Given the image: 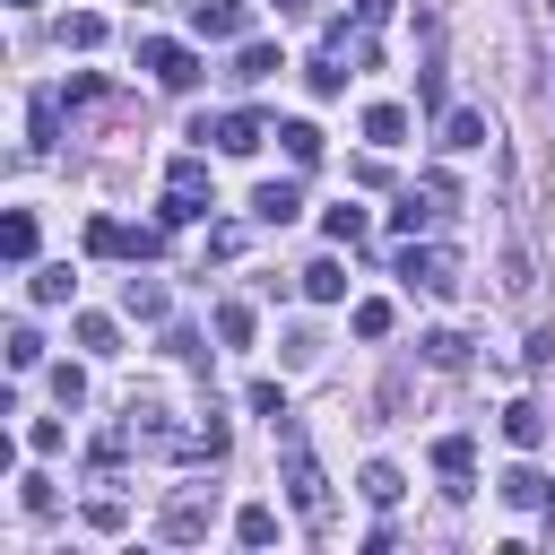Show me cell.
<instances>
[{
    "instance_id": "1",
    "label": "cell",
    "mask_w": 555,
    "mask_h": 555,
    "mask_svg": "<svg viewBox=\"0 0 555 555\" xmlns=\"http://www.w3.org/2000/svg\"><path fill=\"white\" fill-rule=\"evenodd\" d=\"M269 434H278V460H286V503H295V520H304V529H330V477H321V460H312L304 425H295V416H278Z\"/></svg>"
},
{
    "instance_id": "2",
    "label": "cell",
    "mask_w": 555,
    "mask_h": 555,
    "mask_svg": "<svg viewBox=\"0 0 555 555\" xmlns=\"http://www.w3.org/2000/svg\"><path fill=\"white\" fill-rule=\"evenodd\" d=\"M139 69H147L165 95H191V87H199V52L173 43V35H147V43H139Z\"/></svg>"
},
{
    "instance_id": "3",
    "label": "cell",
    "mask_w": 555,
    "mask_h": 555,
    "mask_svg": "<svg viewBox=\"0 0 555 555\" xmlns=\"http://www.w3.org/2000/svg\"><path fill=\"white\" fill-rule=\"evenodd\" d=\"M208 520H217V494H208V486H182V494L156 512V538H165V546H199Z\"/></svg>"
},
{
    "instance_id": "4",
    "label": "cell",
    "mask_w": 555,
    "mask_h": 555,
    "mask_svg": "<svg viewBox=\"0 0 555 555\" xmlns=\"http://www.w3.org/2000/svg\"><path fill=\"white\" fill-rule=\"evenodd\" d=\"M399 278L425 286V295H460V260H451L442 243H416V234H408V251H399Z\"/></svg>"
},
{
    "instance_id": "5",
    "label": "cell",
    "mask_w": 555,
    "mask_h": 555,
    "mask_svg": "<svg viewBox=\"0 0 555 555\" xmlns=\"http://www.w3.org/2000/svg\"><path fill=\"white\" fill-rule=\"evenodd\" d=\"M434 477H442L451 503H468V494H477V442H468V434H442V442H434Z\"/></svg>"
},
{
    "instance_id": "6",
    "label": "cell",
    "mask_w": 555,
    "mask_h": 555,
    "mask_svg": "<svg viewBox=\"0 0 555 555\" xmlns=\"http://www.w3.org/2000/svg\"><path fill=\"white\" fill-rule=\"evenodd\" d=\"M191 26H199L208 43H243V35H251V9H243V0H191Z\"/></svg>"
},
{
    "instance_id": "7",
    "label": "cell",
    "mask_w": 555,
    "mask_h": 555,
    "mask_svg": "<svg viewBox=\"0 0 555 555\" xmlns=\"http://www.w3.org/2000/svg\"><path fill=\"white\" fill-rule=\"evenodd\" d=\"M199 139H217V147H225V156H260V139H278V130H269V121H260V113H225V121H217V130H208V121H199Z\"/></svg>"
},
{
    "instance_id": "8",
    "label": "cell",
    "mask_w": 555,
    "mask_h": 555,
    "mask_svg": "<svg viewBox=\"0 0 555 555\" xmlns=\"http://www.w3.org/2000/svg\"><path fill=\"white\" fill-rule=\"evenodd\" d=\"M434 130H442V147H451V156H460V147H486V139H494V121H486L477 104H451V113H442Z\"/></svg>"
},
{
    "instance_id": "9",
    "label": "cell",
    "mask_w": 555,
    "mask_h": 555,
    "mask_svg": "<svg viewBox=\"0 0 555 555\" xmlns=\"http://www.w3.org/2000/svg\"><path fill=\"white\" fill-rule=\"evenodd\" d=\"M408 121H416L408 104H364V121H356V130H364L373 147H399V139H408Z\"/></svg>"
},
{
    "instance_id": "10",
    "label": "cell",
    "mask_w": 555,
    "mask_h": 555,
    "mask_svg": "<svg viewBox=\"0 0 555 555\" xmlns=\"http://www.w3.org/2000/svg\"><path fill=\"white\" fill-rule=\"evenodd\" d=\"M503 304H520V312H538V269H529V251H520V243L503 251Z\"/></svg>"
},
{
    "instance_id": "11",
    "label": "cell",
    "mask_w": 555,
    "mask_h": 555,
    "mask_svg": "<svg viewBox=\"0 0 555 555\" xmlns=\"http://www.w3.org/2000/svg\"><path fill=\"white\" fill-rule=\"evenodd\" d=\"M278 69H286V61H278V43H243L225 78H234V87H260V78H278Z\"/></svg>"
},
{
    "instance_id": "12",
    "label": "cell",
    "mask_w": 555,
    "mask_h": 555,
    "mask_svg": "<svg viewBox=\"0 0 555 555\" xmlns=\"http://www.w3.org/2000/svg\"><path fill=\"white\" fill-rule=\"evenodd\" d=\"M295 208H304V191H295V182H260V191H251V217H260V225H286Z\"/></svg>"
},
{
    "instance_id": "13",
    "label": "cell",
    "mask_w": 555,
    "mask_h": 555,
    "mask_svg": "<svg viewBox=\"0 0 555 555\" xmlns=\"http://www.w3.org/2000/svg\"><path fill=\"white\" fill-rule=\"evenodd\" d=\"M416 356H425L434 373H460V364H468V338H460V330H425V338H416Z\"/></svg>"
},
{
    "instance_id": "14",
    "label": "cell",
    "mask_w": 555,
    "mask_h": 555,
    "mask_svg": "<svg viewBox=\"0 0 555 555\" xmlns=\"http://www.w3.org/2000/svg\"><path fill=\"white\" fill-rule=\"evenodd\" d=\"M503 434H512L520 451H538V442H546V408H538V399H512V408H503Z\"/></svg>"
},
{
    "instance_id": "15",
    "label": "cell",
    "mask_w": 555,
    "mask_h": 555,
    "mask_svg": "<svg viewBox=\"0 0 555 555\" xmlns=\"http://www.w3.org/2000/svg\"><path fill=\"white\" fill-rule=\"evenodd\" d=\"M173 460H225V416L208 408V416H199V425L182 434V451H173Z\"/></svg>"
},
{
    "instance_id": "16",
    "label": "cell",
    "mask_w": 555,
    "mask_h": 555,
    "mask_svg": "<svg viewBox=\"0 0 555 555\" xmlns=\"http://www.w3.org/2000/svg\"><path fill=\"white\" fill-rule=\"evenodd\" d=\"M356 494H364V503H373V512H390V503H399V494H408V477H399V468H390V460H373V468H364V477H356Z\"/></svg>"
},
{
    "instance_id": "17",
    "label": "cell",
    "mask_w": 555,
    "mask_h": 555,
    "mask_svg": "<svg viewBox=\"0 0 555 555\" xmlns=\"http://www.w3.org/2000/svg\"><path fill=\"white\" fill-rule=\"evenodd\" d=\"M52 139H61V95H35V104H26V147L43 156Z\"/></svg>"
},
{
    "instance_id": "18",
    "label": "cell",
    "mask_w": 555,
    "mask_h": 555,
    "mask_svg": "<svg viewBox=\"0 0 555 555\" xmlns=\"http://www.w3.org/2000/svg\"><path fill=\"white\" fill-rule=\"evenodd\" d=\"M295 286H304L312 304H338V295H347V269H338V260H312V269H295Z\"/></svg>"
},
{
    "instance_id": "19",
    "label": "cell",
    "mask_w": 555,
    "mask_h": 555,
    "mask_svg": "<svg viewBox=\"0 0 555 555\" xmlns=\"http://www.w3.org/2000/svg\"><path fill=\"white\" fill-rule=\"evenodd\" d=\"M69 338H78L87 356H121V330H113L104 312H78V321H69Z\"/></svg>"
},
{
    "instance_id": "20",
    "label": "cell",
    "mask_w": 555,
    "mask_h": 555,
    "mask_svg": "<svg viewBox=\"0 0 555 555\" xmlns=\"http://www.w3.org/2000/svg\"><path fill=\"white\" fill-rule=\"evenodd\" d=\"M278 139H286V156H295V165H321V147H330V139H321V121H278Z\"/></svg>"
},
{
    "instance_id": "21",
    "label": "cell",
    "mask_w": 555,
    "mask_h": 555,
    "mask_svg": "<svg viewBox=\"0 0 555 555\" xmlns=\"http://www.w3.org/2000/svg\"><path fill=\"white\" fill-rule=\"evenodd\" d=\"M321 234L356 251V243H364V208H356V199H338V208H321Z\"/></svg>"
},
{
    "instance_id": "22",
    "label": "cell",
    "mask_w": 555,
    "mask_h": 555,
    "mask_svg": "<svg viewBox=\"0 0 555 555\" xmlns=\"http://www.w3.org/2000/svg\"><path fill=\"white\" fill-rule=\"evenodd\" d=\"M87 251H95V260H130V225H121V217H95V225H87Z\"/></svg>"
},
{
    "instance_id": "23",
    "label": "cell",
    "mask_w": 555,
    "mask_h": 555,
    "mask_svg": "<svg viewBox=\"0 0 555 555\" xmlns=\"http://www.w3.org/2000/svg\"><path fill=\"white\" fill-rule=\"evenodd\" d=\"M121 312L156 321V312H165V278H121Z\"/></svg>"
},
{
    "instance_id": "24",
    "label": "cell",
    "mask_w": 555,
    "mask_h": 555,
    "mask_svg": "<svg viewBox=\"0 0 555 555\" xmlns=\"http://www.w3.org/2000/svg\"><path fill=\"white\" fill-rule=\"evenodd\" d=\"M494 494H503L512 512H529V503H546V477H538V468H503V486H494Z\"/></svg>"
},
{
    "instance_id": "25",
    "label": "cell",
    "mask_w": 555,
    "mask_h": 555,
    "mask_svg": "<svg viewBox=\"0 0 555 555\" xmlns=\"http://www.w3.org/2000/svg\"><path fill=\"white\" fill-rule=\"evenodd\" d=\"M234 538H243V546H278V512H269V503H243V512H234Z\"/></svg>"
},
{
    "instance_id": "26",
    "label": "cell",
    "mask_w": 555,
    "mask_h": 555,
    "mask_svg": "<svg viewBox=\"0 0 555 555\" xmlns=\"http://www.w3.org/2000/svg\"><path fill=\"white\" fill-rule=\"evenodd\" d=\"M165 191H182V199H208V165H199V156H173V165H165Z\"/></svg>"
},
{
    "instance_id": "27",
    "label": "cell",
    "mask_w": 555,
    "mask_h": 555,
    "mask_svg": "<svg viewBox=\"0 0 555 555\" xmlns=\"http://www.w3.org/2000/svg\"><path fill=\"white\" fill-rule=\"evenodd\" d=\"M251 330H260L251 304H217V338H225V347H251Z\"/></svg>"
},
{
    "instance_id": "28",
    "label": "cell",
    "mask_w": 555,
    "mask_h": 555,
    "mask_svg": "<svg viewBox=\"0 0 555 555\" xmlns=\"http://www.w3.org/2000/svg\"><path fill=\"white\" fill-rule=\"evenodd\" d=\"M304 87H312L321 104H330V95H347V69H338V52H321V61L304 69Z\"/></svg>"
},
{
    "instance_id": "29",
    "label": "cell",
    "mask_w": 555,
    "mask_h": 555,
    "mask_svg": "<svg viewBox=\"0 0 555 555\" xmlns=\"http://www.w3.org/2000/svg\"><path fill=\"white\" fill-rule=\"evenodd\" d=\"M347 321H356V338H390V321H399V312H390L382 295H364V304H356Z\"/></svg>"
},
{
    "instance_id": "30",
    "label": "cell",
    "mask_w": 555,
    "mask_h": 555,
    "mask_svg": "<svg viewBox=\"0 0 555 555\" xmlns=\"http://www.w3.org/2000/svg\"><path fill=\"white\" fill-rule=\"evenodd\" d=\"M17 503H26L35 520H52V512H61V486H52V477H17Z\"/></svg>"
},
{
    "instance_id": "31",
    "label": "cell",
    "mask_w": 555,
    "mask_h": 555,
    "mask_svg": "<svg viewBox=\"0 0 555 555\" xmlns=\"http://www.w3.org/2000/svg\"><path fill=\"white\" fill-rule=\"evenodd\" d=\"M0 251H9V260H35V217H26V208L0 225Z\"/></svg>"
},
{
    "instance_id": "32",
    "label": "cell",
    "mask_w": 555,
    "mask_h": 555,
    "mask_svg": "<svg viewBox=\"0 0 555 555\" xmlns=\"http://www.w3.org/2000/svg\"><path fill=\"white\" fill-rule=\"evenodd\" d=\"M69 286H78L69 269H35V278H26V295H35V304H69Z\"/></svg>"
},
{
    "instance_id": "33",
    "label": "cell",
    "mask_w": 555,
    "mask_h": 555,
    "mask_svg": "<svg viewBox=\"0 0 555 555\" xmlns=\"http://www.w3.org/2000/svg\"><path fill=\"white\" fill-rule=\"evenodd\" d=\"M243 399H251V416H269V425H278V416H295V408H286V390H278V382H269V373H260V382H251V390H243Z\"/></svg>"
},
{
    "instance_id": "34",
    "label": "cell",
    "mask_w": 555,
    "mask_h": 555,
    "mask_svg": "<svg viewBox=\"0 0 555 555\" xmlns=\"http://www.w3.org/2000/svg\"><path fill=\"white\" fill-rule=\"evenodd\" d=\"M9 364H17V373H35V364H43V338H35V330H26V321H17V330H9Z\"/></svg>"
},
{
    "instance_id": "35",
    "label": "cell",
    "mask_w": 555,
    "mask_h": 555,
    "mask_svg": "<svg viewBox=\"0 0 555 555\" xmlns=\"http://www.w3.org/2000/svg\"><path fill=\"white\" fill-rule=\"evenodd\" d=\"M165 356H173V364H191V373H208V347H199L191 330H165Z\"/></svg>"
},
{
    "instance_id": "36",
    "label": "cell",
    "mask_w": 555,
    "mask_h": 555,
    "mask_svg": "<svg viewBox=\"0 0 555 555\" xmlns=\"http://www.w3.org/2000/svg\"><path fill=\"white\" fill-rule=\"evenodd\" d=\"M61 442H69V434H61V416H35V425H26V451H35V460H52Z\"/></svg>"
},
{
    "instance_id": "37",
    "label": "cell",
    "mask_w": 555,
    "mask_h": 555,
    "mask_svg": "<svg viewBox=\"0 0 555 555\" xmlns=\"http://www.w3.org/2000/svg\"><path fill=\"white\" fill-rule=\"evenodd\" d=\"M121 520H130V512H121L113 494H95V503H87V529H95V538H121Z\"/></svg>"
},
{
    "instance_id": "38",
    "label": "cell",
    "mask_w": 555,
    "mask_h": 555,
    "mask_svg": "<svg viewBox=\"0 0 555 555\" xmlns=\"http://www.w3.org/2000/svg\"><path fill=\"white\" fill-rule=\"evenodd\" d=\"M61 43H78V52H95V43H104V17H87V9H78V17L61 26Z\"/></svg>"
},
{
    "instance_id": "39",
    "label": "cell",
    "mask_w": 555,
    "mask_h": 555,
    "mask_svg": "<svg viewBox=\"0 0 555 555\" xmlns=\"http://www.w3.org/2000/svg\"><path fill=\"white\" fill-rule=\"evenodd\" d=\"M52 399L78 408V399H87V373H78V364H52Z\"/></svg>"
},
{
    "instance_id": "40",
    "label": "cell",
    "mask_w": 555,
    "mask_h": 555,
    "mask_svg": "<svg viewBox=\"0 0 555 555\" xmlns=\"http://www.w3.org/2000/svg\"><path fill=\"white\" fill-rule=\"evenodd\" d=\"M373 408H382V425L408 408V373H382V390H373Z\"/></svg>"
},
{
    "instance_id": "41",
    "label": "cell",
    "mask_w": 555,
    "mask_h": 555,
    "mask_svg": "<svg viewBox=\"0 0 555 555\" xmlns=\"http://www.w3.org/2000/svg\"><path fill=\"white\" fill-rule=\"evenodd\" d=\"M165 225H191V217H208V199H182V191H165V208H156Z\"/></svg>"
},
{
    "instance_id": "42",
    "label": "cell",
    "mask_w": 555,
    "mask_h": 555,
    "mask_svg": "<svg viewBox=\"0 0 555 555\" xmlns=\"http://www.w3.org/2000/svg\"><path fill=\"white\" fill-rule=\"evenodd\" d=\"M520 364H529V373H546V364H555V338H546V330H529V347H520Z\"/></svg>"
},
{
    "instance_id": "43",
    "label": "cell",
    "mask_w": 555,
    "mask_h": 555,
    "mask_svg": "<svg viewBox=\"0 0 555 555\" xmlns=\"http://www.w3.org/2000/svg\"><path fill=\"white\" fill-rule=\"evenodd\" d=\"M390 9H399V0H356V26H382Z\"/></svg>"
},
{
    "instance_id": "44",
    "label": "cell",
    "mask_w": 555,
    "mask_h": 555,
    "mask_svg": "<svg viewBox=\"0 0 555 555\" xmlns=\"http://www.w3.org/2000/svg\"><path fill=\"white\" fill-rule=\"evenodd\" d=\"M269 9H278V17H304V9H312V0H269Z\"/></svg>"
},
{
    "instance_id": "45",
    "label": "cell",
    "mask_w": 555,
    "mask_h": 555,
    "mask_svg": "<svg viewBox=\"0 0 555 555\" xmlns=\"http://www.w3.org/2000/svg\"><path fill=\"white\" fill-rule=\"evenodd\" d=\"M546 538H555V494H546Z\"/></svg>"
},
{
    "instance_id": "46",
    "label": "cell",
    "mask_w": 555,
    "mask_h": 555,
    "mask_svg": "<svg viewBox=\"0 0 555 555\" xmlns=\"http://www.w3.org/2000/svg\"><path fill=\"white\" fill-rule=\"evenodd\" d=\"M9 9H35V0H9Z\"/></svg>"
}]
</instances>
